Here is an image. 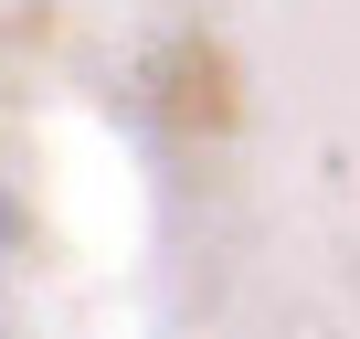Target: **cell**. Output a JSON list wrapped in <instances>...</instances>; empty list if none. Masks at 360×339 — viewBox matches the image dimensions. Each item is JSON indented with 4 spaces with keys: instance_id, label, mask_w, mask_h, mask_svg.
<instances>
[{
    "instance_id": "1",
    "label": "cell",
    "mask_w": 360,
    "mask_h": 339,
    "mask_svg": "<svg viewBox=\"0 0 360 339\" xmlns=\"http://www.w3.org/2000/svg\"><path fill=\"white\" fill-rule=\"evenodd\" d=\"M0 234H11V202H0Z\"/></svg>"
}]
</instances>
